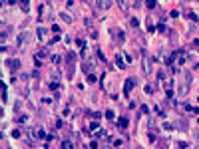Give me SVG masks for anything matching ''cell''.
<instances>
[{
	"mask_svg": "<svg viewBox=\"0 0 199 149\" xmlns=\"http://www.w3.org/2000/svg\"><path fill=\"white\" fill-rule=\"evenodd\" d=\"M145 24H147V30H149V32H153V30H155V28H153V24H151V18H147V20H145Z\"/></svg>",
	"mask_w": 199,
	"mask_h": 149,
	"instance_id": "18",
	"label": "cell"
},
{
	"mask_svg": "<svg viewBox=\"0 0 199 149\" xmlns=\"http://www.w3.org/2000/svg\"><path fill=\"white\" fill-rule=\"evenodd\" d=\"M106 117H108V119H113V111H110V109H108V111H106Z\"/></svg>",
	"mask_w": 199,
	"mask_h": 149,
	"instance_id": "30",
	"label": "cell"
},
{
	"mask_svg": "<svg viewBox=\"0 0 199 149\" xmlns=\"http://www.w3.org/2000/svg\"><path fill=\"white\" fill-rule=\"evenodd\" d=\"M145 94L151 95V94H153V88H151V86H145Z\"/></svg>",
	"mask_w": 199,
	"mask_h": 149,
	"instance_id": "29",
	"label": "cell"
},
{
	"mask_svg": "<svg viewBox=\"0 0 199 149\" xmlns=\"http://www.w3.org/2000/svg\"><path fill=\"white\" fill-rule=\"evenodd\" d=\"M197 101H199V97H197Z\"/></svg>",
	"mask_w": 199,
	"mask_h": 149,
	"instance_id": "36",
	"label": "cell"
},
{
	"mask_svg": "<svg viewBox=\"0 0 199 149\" xmlns=\"http://www.w3.org/2000/svg\"><path fill=\"white\" fill-rule=\"evenodd\" d=\"M12 137H14V139H18V137H20V129H12Z\"/></svg>",
	"mask_w": 199,
	"mask_h": 149,
	"instance_id": "23",
	"label": "cell"
},
{
	"mask_svg": "<svg viewBox=\"0 0 199 149\" xmlns=\"http://www.w3.org/2000/svg\"><path fill=\"white\" fill-rule=\"evenodd\" d=\"M22 125H26V121H28V115H20V119H18Z\"/></svg>",
	"mask_w": 199,
	"mask_h": 149,
	"instance_id": "25",
	"label": "cell"
},
{
	"mask_svg": "<svg viewBox=\"0 0 199 149\" xmlns=\"http://www.w3.org/2000/svg\"><path fill=\"white\" fill-rule=\"evenodd\" d=\"M118 6L123 10V12H126V10H127V6H130V2H127V0H118Z\"/></svg>",
	"mask_w": 199,
	"mask_h": 149,
	"instance_id": "10",
	"label": "cell"
},
{
	"mask_svg": "<svg viewBox=\"0 0 199 149\" xmlns=\"http://www.w3.org/2000/svg\"><path fill=\"white\" fill-rule=\"evenodd\" d=\"M197 123H199V121H197Z\"/></svg>",
	"mask_w": 199,
	"mask_h": 149,
	"instance_id": "37",
	"label": "cell"
},
{
	"mask_svg": "<svg viewBox=\"0 0 199 149\" xmlns=\"http://www.w3.org/2000/svg\"><path fill=\"white\" fill-rule=\"evenodd\" d=\"M187 90H189V86H181L179 88V97H183V95L187 94Z\"/></svg>",
	"mask_w": 199,
	"mask_h": 149,
	"instance_id": "13",
	"label": "cell"
},
{
	"mask_svg": "<svg viewBox=\"0 0 199 149\" xmlns=\"http://www.w3.org/2000/svg\"><path fill=\"white\" fill-rule=\"evenodd\" d=\"M60 60H62L60 56H52V64H60Z\"/></svg>",
	"mask_w": 199,
	"mask_h": 149,
	"instance_id": "28",
	"label": "cell"
},
{
	"mask_svg": "<svg viewBox=\"0 0 199 149\" xmlns=\"http://www.w3.org/2000/svg\"><path fill=\"white\" fill-rule=\"evenodd\" d=\"M193 46H195V48H199V40H195V42H193Z\"/></svg>",
	"mask_w": 199,
	"mask_h": 149,
	"instance_id": "34",
	"label": "cell"
},
{
	"mask_svg": "<svg viewBox=\"0 0 199 149\" xmlns=\"http://www.w3.org/2000/svg\"><path fill=\"white\" fill-rule=\"evenodd\" d=\"M60 18H62V20H64V22H68V24H70V22H72V18H70L68 14H60Z\"/></svg>",
	"mask_w": 199,
	"mask_h": 149,
	"instance_id": "19",
	"label": "cell"
},
{
	"mask_svg": "<svg viewBox=\"0 0 199 149\" xmlns=\"http://www.w3.org/2000/svg\"><path fill=\"white\" fill-rule=\"evenodd\" d=\"M145 6H147L149 10H153L155 8V0H145Z\"/></svg>",
	"mask_w": 199,
	"mask_h": 149,
	"instance_id": "15",
	"label": "cell"
},
{
	"mask_svg": "<svg viewBox=\"0 0 199 149\" xmlns=\"http://www.w3.org/2000/svg\"><path fill=\"white\" fill-rule=\"evenodd\" d=\"M133 86H136V80H133V78H127V80H126V86H123V95H126V97L130 95V91H131V88H133Z\"/></svg>",
	"mask_w": 199,
	"mask_h": 149,
	"instance_id": "2",
	"label": "cell"
},
{
	"mask_svg": "<svg viewBox=\"0 0 199 149\" xmlns=\"http://www.w3.org/2000/svg\"><path fill=\"white\" fill-rule=\"evenodd\" d=\"M46 56H48V50H38V54H36V58H46Z\"/></svg>",
	"mask_w": 199,
	"mask_h": 149,
	"instance_id": "12",
	"label": "cell"
},
{
	"mask_svg": "<svg viewBox=\"0 0 199 149\" xmlns=\"http://www.w3.org/2000/svg\"><path fill=\"white\" fill-rule=\"evenodd\" d=\"M157 32H159V34H165V32H167V26H165V24H157Z\"/></svg>",
	"mask_w": 199,
	"mask_h": 149,
	"instance_id": "11",
	"label": "cell"
},
{
	"mask_svg": "<svg viewBox=\"0 0 199 149\" xmlns=\"http://www.w3.org/2000/svg\"><path fill=\"white\" fill-rule=\"evenodd\" d=\"M187 16H189V20H193V22H199V16L195 12H187Z\"/></svg>",
	"mask_w": 199,
	"mask_h": 149,
	"instance_id": "14",
	"label": "cell"
},
{
	"mask_svg": "<svg viewBox=\"0 0 199 149\" xmlns=\"http://www.w3.org/2000/svg\"><path fill=\"white\" fill-rule=\"evenodd\" d=\"M86 81H88V84H94V81H98V76H96L94 72L88 74V76H86Z\"/></svg>",
	"mask_w": 199,
	"mask_h": 149,
	"instance_id": "7",
	"label": "cell"
},
{
	"mask_svg": "<svg viewBox=\"0 0 199 149\" xmlns=\"http://www.w3.org/2000/svg\"><path fill=\"white\" fill-rule=\"evenodd\" d=\"M193 113H195V115H199V107H193Z\"/></svg>",
	"mask_w": 199,
	"mask_h": 149,
	"instance_id": "33",
	"label": "cell"
},
{
	"mask_svg": "<svg viewBox=\"0 0 199 149\" xmlns=\"http://www.w3.org/2000/svg\"><path fill=\"white\" fill-rule=\"evenodd\" d=\"M110 6H112V0H98L96 2V8L98 10H108Z\"/></svg>",
	"mask_w": 199,
	"mask_h": 149,
	"instance_id": "3",
	"label": "cell"
},
{
	"mask_svg": "<svg viewBox=\"0 0 199 149\" xmlns=\"http://www.w3.org/2000/svg\"><path fill=\"white\" fill-rule=\"evenodd\" d=\"M193 137H195V141H199V131H193Z\"/></svg>",
	"mask_w": 199,
	"mask_h": 149,
	"instance_id": "32",
	"label": "cell"
},
{
	"mask_svg": "<svg viewBox=\"0 0 199 149\" xmlns=\"http://www.w3.org/2000/svg\"><path fill=\"white\" fill-rule=\"evenodd\" d=\"M116 66H118V68H123V62H122V58H120V56L116 58Z\"/></svg>",
	"mask_w": 199,
	"mask_h": 149,
	"instance_id": "24",
	"label": "cell"
},
{
	"mask_svg": "<svg viewBox=\"0 0 199 149\" xmlns=\"http://www.w3.org/2000/svg\"><path fill=\"white\" fill-rule=\"evenodd\" d=\"M84 2H86V4H90V2H92V0H84Z\"/></svg>",
	"mask_w": 199,
	"mask_h": 149,
	"instance_id": "35",
	"label": "cell"
},
{
	"mask_svg": "<svg viewBox=\"0 0 199 149\" xmlns=\"http://www.w3.org/2000/svg\"><path fill=\"white\" fill-rule=\"evenodd\" d=\"M130 22H131V26H136V28H137V26H140V20H137V18H131V20H130Z\"/></svg>",
	"mask_w": 199,
	"mask_h": 149,
	"instance_id": "26",
	"label": "cell"
},
{
	"mask_svg": "<svg viewBox=\"0 0 199 149\" xmlns=\"http://www.w3.org/2000/svg\"><path fill=\"white\" fill-rule=\"evenodd\" d=\"M98 127H100V123H98V121H92V123H90V131H96Z\"/></svg>",
	"mask_w": 199,
	"mask_h": 149,
	"instance_id": "20",
	"label": "cell"
},
{
	"mask_svg": "<svg viewBox=\"0 0 199 149\" xmlns=\"http://www.w3.org/2000/svg\"><path fill=\"white\" fill-rule=\"evenodd\" d=\"M104 135H106V131H104V129H102V131H96L92 139H98V137H104Z\"/></svg>",
	"mask_w": 199,
	"mask_h": 149,
	"instance_id": "17",
	"label": "cell"
},
{
	"mask_svg": "<svg viewBox=\"0 0 199 149\" xmlns=\"http://www.w3.org/2000/svg\"><path fill=\"white\" fill-rule=\"evenodd\" d=\"M8 66H10L12 70H18V68H20V60H10Z\"/></svg>",
	"mask_w": 199,
	"mask_h": 149,
	"instance_id": "8",
	"label": "cell"
},
{
	"mask_svg": "<svg viewBox=\"0 0 199 149\" xmlns=\"http://www.w3.org/2000/svg\"><path fill=\"white\" fill-rule=\"evenodd\" d=\"M127 125H130V121H127L126 117H120V119H118V127H120V129H126Z\"/></svg>",
	"mask_w": 199,
	"mask_h": 149,
	"instance_id": "6",
	"label": "cell"
},
{
	"mask_svg": "<svg viewBox=\"0 0 199 149\" xmlns=\"http://www.w3.org/2000/svg\"><path fill=\"white\" fill-rule=\"evenodd\" d=\"M141 62H143V74H151V56L147 54V50L141 48Z\"/></svg>",
	"mask_w": 199,
	"mask_h": 149,
	"instance_id": "1",
	"label": "cell"
},
{
	"mask_svg": "<svg viewBox=\"0 0 199 149\" xmlns=\"http://www.w3.org/2000/svg\"><path fill=\"white\" fill-rule=\"evenodd\" d=\"M50 90H58V81H50Z\"/></svg>",
	"mask_w": 199,
	"mask_h": 149,
	"instance_id": "27",
	"label": "cell"
},
{
	"mask_svg": "<svg viewBox=\"0 0 199 149\" xmlns=\"http://www.w3.org/2000/svg\"><path fill=\"white\" fill-rule=\"evenodd\" d=\"M82 70H84L86 74H92V72H94V64H90V62H84V64H82Z\"/></svg>",
	"mask_w": 199,
	"mask_h": 149,
	"instance_id": "5",
	"label": "cell"
},
{
	"mask_svg": "<svg viewBox=\"0 0 199 149\" xmlns=\"http://www.w3.org/2000/svg\"><path fill=\"white\" fill-rule=\"evenodd\" d=\"M36 133H38V139H48V135H46V131L42 129V127H38Z\"/></svg>",
	"mask_w": 199,
	"mask_h": 149,
	"instance_id": "9",
	"label": "cell"
},
{
	"mask_svg": "<svg viewBox=\"0 0 199 149\" xmlns=\"http://www.w3.org/2000/svg\"><path fill=\"white\" fill-rule=\"evenodd\" d=\"M28 38H30V34H28V32H22V34L18 36V40H16V42H18V46H24Z\"/></svg>",
	"mask_w": 199,
	"mask_h": 149,
	"instance_id": "4",
	"label": "cell"
},
{
	"mask_svg": "<svg viewBox=\"0 0 199 149\" xmlns=\"http://www.w3.org/2000/svg\"><path fill=\"white\" fill-rule=\"evenodd\" d=\"M20 4H22V10H28V4H30V0H20Z\"/></svg>",
	"mask_w": 199,
	"mask_h": 149,
	"instance_id": "21",
	"label": "cell"
},
{
	"mask_svg": "<svg viewBox=\"0 0 199 149\" xmlns=\"http://www.w3.org/2000/svg\"><path fill=\"white\" fill-rule=\"evenodd\" d=\"M163 129H167V131H169V129H173V125H171V123H163Z\"/></svg>",
	"mask_w": 199,
	"mask_h": 149,
	"instance_id": "31",
	"label": "cell"
},
{
	"mask_svg": "<svg viewBox=\"0 0 199 149\" xmlns=\"http://www.w3.org/2000/svg\"><path fill=\"white\" fill-rule=\"evenodd\" d=\"M72 141H62V149H72Z\"/></svg>",
	"mask_w": 199,
	"mask_h": 149,
	"instance_id": "16",
	"label": "cell"
},
{
	"mask_svg": "<svg viewBox=\"0 0 199 149\" xmlns=\"http://www.w3.org/2000/svg\"><path fill=\"white\" fill-rule=\"evenodd\" d=\"M44 34H46V28H38V38H40V40L44 38Z\"/></svg>",
	"mask_w": 199,
	"mask_h": 149,
	"instance_id": "22",
	"label": "cell"
}]
</instances>
